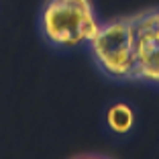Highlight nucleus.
Returning <instances> with one entry per match:
<instances>
[{
  "label": "nucleus",
  "instance_id": "nucleus-4",
  "mask_svg": "<svg viewBox=\"0 0 159 159\" xmlns=\"http://www.w3.org/2000/svg\"><path fill=\"white\" fill-rule=\"evenodd\" d=\"M104 125L112 135H129L135 129V108L129 102H112L104 110Z\"/></svg>",
  "mask_w": 159,
  "mask_h": 159
},
{
  "label": "nucleus",
  "instance_id": "nucleus-1",
  "mask_svg": "<svg viewBox=\"0 0 159 159\" xmlns=\"http://www.w3.org/2000/svg\"><path fill=\"white\" fill-rule=\"evenodd\" d=\"M100 23L94 0H43L37 16L39 35L55 51L88 47Z\"/></svg>",
  "mask_w": 159,
  "mask_h": 159
},
{
  "label": "nucleus",
  "instance_id": "nucleus-3",
  "mask_svg": "<svg viewBox=\"0 0 159 159\" xmlns=\"http://www.w3.org/2000/svg\"><path fill=\"white\" fill-rule=\"evenodd\" d=\"M135 39V82L159 88V4L131 14Z\"/></svg>",
  "mask_w": 159,
  "mask_h": 159
},
{
  "label": "nucleus",
  "instance_id": "nucleus-2",
  "mask_svg": "<svg viewBox=\"0 0 159 159\" xmlns=\"http://www.w3.org/2000/svg\"><path fill=\"white\" fill-rule=\"evenodd\" d=\"M86 49L92 55L96 70L106 80L116 84L135 82L137 61L131 14L102 20Z\"/></svg>",
  "mask_w": 159,
  "mask_h": 159
}]
</instances>
